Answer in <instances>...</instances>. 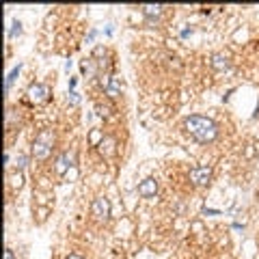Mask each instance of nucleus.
I'll list each match as a JSON object with an SVG mask.
<instances>
[{
	"instance_id": "1",
	"label": "nucleus",
	"mask_w": 259,
	"mask_h": 259,
	"mask_svg": "<svg viewBox=\"0 0 259 259\" xmlns=\"http://www.w3.org/2000/svg\"><path fill=\"white\" fill-rule=\"evenodd\" d=\"M184 125L188 130V134L199 143H212L216 136H218V127H216L214 121L207 119V117H201V114L188 117L184 121Z\"/></svg>"
},
{
	"instance_id": "2",
	"label": "nucleus",
	"mask_w": 259,
	"mask_h": 259,
	"mask_svg": "<svg viewBox=\"0 0 259 259\" xmlns=\"http://www.w3.org/2000/svg\"><path fill=\"white\" fill-rule=\"evenodd\" d=\"M52 145H54V130L52 127L41 130L33 143V156L37 158V160H46L50 156V151H52Z\"/></svg>"
},
{
	"instance_id": "3",
	"label": "nucleus",
	"mask_w": 259,
	"mask_h": 259,
	"mask_svg": "<svg viewBox=\"0 0 259 259\" xmlns=\"http://www.w3.org/2000/svg\"><path fill=\"white\" fill-rule=\"evenodd\" d=\"M108 214H110V203H108V199L106 197H97L95 201H93V205H91V216L97 222H104L108 218Z\"/></svg>"
},
{
	"instance_id": "4",
	"label": "nucleus",
	"mask_w": 259,
	"mask_h": 259,
	"mask_svg": "<svg viewBox=\"0 0 259 259\" xmlns=\"http://www.w3.org/2000/svg\"><path fill=\"white\" fill-rule=\"evenodd\" d=\"M26 95H28V99H31L33 104H41V102H46L48 99L50 89L46 84H31L28 86V91H26Z\"/></svg>"
},
{
	"instance_id": "5",
	"label": "nucleus",
	"mask_w": 259,
	"mask_h": 259,
	"mask_svg": "<svg viewBox=\"0 0 259 259\" xmlns=\"http://www.w3.org/2000/svg\"><path fill=\"white\" fill-rule=\"evenodd\" d=\"M212 179V169L210 167H194L190 171V182L197 186H203Z\"/></svg>"
},
{
	"instance_id": "6",
	"label": "nucleus",
	"mask_w": 259,
	"mask_h": 259,
	"mask_svg": "<svg viewBox=\"0 0 259 259\" xmlns=\"http://www.w3.org/2000/svg\"><path fill=\"white\" fill-rule=\"evenodd\" d=\"M71 162H74V151H63V154L56 158V167H54L56 173H59V175H65Z\"/></svg>"
},
{
	"instance_id": "7",
	"label": "nucleus",
	"mask_w": 259,
	"mask_h": 259,
	"mask_svg": "<svg viewBox=\"0 0 259 259\" xmlns=\"http://www.w3.org/2000/svg\"><path fill=\"white\" fill-rule=\"evenodd\" d=\"M156 192H158V182L154 177H147L145 182L139 184V194L141 197H154Z\"/></svg>"
},
{
	"instance_id": "8",
	"label": "nucleus",
	"mask_w": 259,
	"mask_h": 259,
	"mask_svg": "<svg viewBox=\"0 0 259 259\" xmlns=\"http://www.w3.org/2000/svg\"><path fill=\"white\" fill-rule=\"evenodd\" d=\"M162 9H164L162 5H143V7H141L143 16H145V18H149V20H154V18H160Z\"/></svg>"
},
{
	"instance_id": "9",
	"label": "nucleus",
	"mask_w": 259,
	"mask_h": 259,
	"mask_svg": "<svg viewBox=\"0 0 259 259\" xmlns=\"http://www.w3.org/2000/svg\"><path fill=\"white\" fill-rule=\"evenodd\" d=\"M212 67L214 69H227L229 67V56L227 54H214L212 56Z\"/></svg>"
},
{
	"instance_id": "10",
	"label": "nucleus",
	"mask_w": 259,
	"mask_h": 259,
	"mask_svg": "<svg viewBox=\"0 0 259 259\" xmlns=\"http://www.w3.org/2000/svg\"><path fill=\"white\" fill-rule=\"evenodd\" d=\"M99 149H102V154L110 156L112 151H114V139H106V141H102V145H99Z\"/></svg>"
},
{
	"instance_id": "11",
	"label": "nucleus",
	"mask_w": 259,
	"mask_h": 259,
	"mask_svg": "<svg viewBox=\"0 0 259 259\" xmlns=\"http://www.w3.org/2000/svg\"><path fill=\"white\" fill-rule=\"evenodd\" d=\"M20 69H22V65H18V67H13V69H11V74L7 76V80H5V91H9V86H11V82H13V80H16V78H18Z\"/></svg>"
},
{
	"instance_id": "12",
	"label": "nucleus",
	"mask_w": 259,
	"mask_h": 259,
	"mask_svg": "<svg viewBox=\"0 0 259 259\" xmlns=\"http://www.w3.org/2000/svg\"><path fill=\"white\" fill-rule=\"evenodd\" d=\"M67 99H69V102H71V104H74V106H78V104H80V95H78V93H76V91H71Z\"/></svg>"
},
{
	"instance_id": "13",
	"label": "nucleus",
	"mask_w": 259,
	"mask_h": 259,
	"mask_svg": "<svg viewBox=\"0 0 259 259\" xmlns=\"http://www.w3.org/2000/svg\"><path fill=\"white\" fill-rule=\"evenodd\" d=\"M20 33H22V24H20V22H13V28H11V37H18Z\"/></svg>"
},
{
	"instance_id": "14",
	"label": "nucleus",
	"mask_w": 259,
	"mask_h": 259,
	"mask_svg": "<svg viewBox=\"0 0 259 259\" xmlns=\"http://www.w3.org/2000/svg\"><path fill=\"white\" fill-rule=\"evenodd\" d=\"M26 162H28V158H26V156H20V158H18V169H24Z\"/></svg>"
},
{
	"instance_id": "15",
	"label": "nucleus",
	"mask_w": 259,
	"mask_h": 259,
	"mask_svg": "<svg viewBox=\"0 0 259 259\" xmlns=\"http://www.w3.org/2000/svg\"><path fill=\"white\" fill-rule=\"evenodd\" d=\"M5 259H16V257H13L11 250H5Z\"/></svg>"
},
{
	"instance_id": "16",
	"label": "nucleus",
	"mask_w": 259,
	"mask_h": 259,
	"mask_svg": "<svg viewBox=\"0 0 259 259\" xmlns=\"http://www.w3.org/2000/svg\"><path fill=\"white\" fill-rule=\"evenodd\" d=\"M95 35H97V31H91V33H89V41L95 39Z\"/></svg>"
},
{
	"instance_id": "17",
	"label": "nucleus",
	"mask_w": 259,
	"mask_h": 259,
	"mask_svg": "<svg viewBox=\"0 0 259 259\" xmlns=\"http://www.w3.org/2000/svg\"><path fill=\"white\" fill-rule=\"evenodd\" d=\"M203 214H218V210H207V207H205Z\"/></svg>"
},
{
	"instance_id": "18",
	"label": "nucleus",
	"mask_w": 259,
	"mask_h": 259,
	"mask_svg": "<svg viewBox=\"0 0 259 259\" xmlns=\"http://www.w3.org/2000/svg\"><path fill=\"white\" fill-rule=\"evenodd\" d=\"M67 259H84V257H82V255H69Z\"/></svg>"
}]
</instances>
